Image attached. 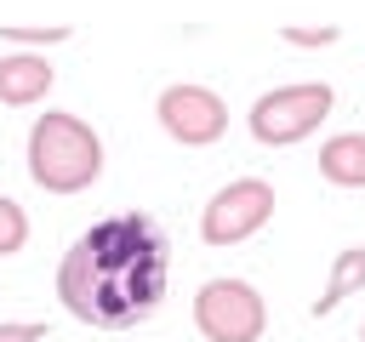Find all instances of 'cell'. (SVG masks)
<instances>
[{"instance_id":"1","label":"cell","mask_w":365,"mask_h":342,"mask_svg":"<svg viewBox=\"0 0 365 342\" xmlns=\"http://www.w3.org/2000/svg\"><path fill=\"white\" fill-rule=\"evenodd\" d=\"M165 234L154 217L143 211H120L91 222L57 268V296L80 325H103V331H131L137 319H148L165 296Z\"/></svg>"},{"instance_id":"2","label":"cell","mask_w":365,"mask_h":342,"mask_svg":"<svg viewBox=\"0 0 365 342\" xmlns=\"http://www.w3.org/2000/svg\"><path fill=\"white\" fill-rule=\"evenodd\" d=\"M23 160H29L34 188L68 200V194H86V188L103 177V137L91 131V120H80V114H68V108H46V114H34V125H29Z\"/></svg>"},{"instance_id":"3","label":"cell","mask_w":365,"mask_h":342,"mask_svg":"<svg viewBox=\"0 0 365 342\" xmlns=\"http://www.w3.org/2000/svg\"><path fill=\"white\" fill-rule=\"evenodd\" d=\"M331 103H336V91H331L325 80L274 86V91H262V97L251 103L245 125H251V137H257L262 148H291V142L314 137V131L331 120Z\"/></svg>"},{"instance_id":"4","label":"cell","mask_w":365,"mask_h":342,"mask_svg":"<svg viewBox=\"0 0 365 342\" xmlns=\"http://www.w3.org/2000/svg\"><path fill=\"white\" fill-rule=\"evenodd\" d=\"M194 331L205 342H262L268 331V302L251 279L217 274L194 291Z\"/></svg>"},{"instance_id":"5","label":"cell","mask_w":365,"mask_h":342,"mask_svg":"<svg viewBox=\"0 0 365 342\" xmlns=\"http://www.w3.org/2000/svg\"><path fill=\"white\" fill-rule=\"evenodd\" d=\"M274 182L268 177H234V182H222L205 205H200V239L205 245H245L251 234H262L268 228V217H274Z\"/></svg>"},{"instance_id":"6","label":"cell","mask_w":365,"mask_h":342,"mask_svg":"<svg viewBox=\"0 0 365 342\" xmlns=\"http://www.w3.org/2000/svg\"><path fill=\"white\" fill-rule=\"evenodd\" d=\"M154 120H160V131H165L171 142H182V148H211V142H222V131H228V103H222L211 86L177 80V86H165V91L154 97Z\"/></svg>"},{"instance_id":"7","label":"cell","mask_w":365,"mask_h":342,"mask_svg":"<svg viewBox=\"0 0 365 342\" xmlns=\"http://www.w3.org/2000/svg\"><path fill=\"white\" fill-rule=\"evenodd\" d=\"M57 86V68L46 63V51H0V103L6 108H34L46 103Z\"/></svg>"},{"instance_id":"8","label":"cell","mask_w":365,"mask_h":342,"mask_svg":"<svg viewBox=\"0 0 365 342\" xmlns=\"http://www.w3.org/2000/svg\"><path fill=\"white\" fill-rule=\"evenodd\" d=\"M319 177L331 188H365V131H336L319 142Z\"/></svg>"},{"instance_id":"9","label":"cell","mask_w":365,"mask_h":342,"mask_svg":"<svg viewBox=\"0 0 365 342\" xmlns=\"http://www.w3.org/2000/svg\"><path fill=\"white\" fill-rule=\"evenodd\" d=\"M365 291V245H342L336 262H331V279H325V296H314V314H331L342 308L348 296Z\"/></svg>"},{"instance_id":"10","label":"cell","mask_w":365,"mask_h":342,"mask_svg":"<svg viewBox=\"0 0 365 342\" xmlns=\"http://www.w3.org/2000/svg\"><path fill=\"white\" fill-rule=\"evenodd\" d=\"M0 40L17 46V51H46V46L74 40V28L68 23H0Z\"/></svg>"},{"instance_id":"11","label":"cell","mask_w":365,"mask_h":342,"mask_svg":"<svg viewBox=\"0 0 365 342\" xmlns=\"http://www.w3.org/2000/svg\"><path fill=\"white\" fill-rule=\"evenodd\" d=\"M29 245V211L0 194V256H17Z\"/></svg>"},{"instance_id":"12","label":"cell","mask_w":365,"mask_h":342,"mask_svg":"<svg viewBox=\"0 0 365 342\" xmlns=\"http://www.w3.org/2000/svg\"><path fill=\"white\" fill-rule=\"evenodd\" d=\"M279 40H285V46H308V51H319V46H336L342 28H336V23H285Z\"/></svg>"},{"instance_id":"13","label":"cell","mask_w":365,"mask_h":342,"mask_svg":"<svg viewBox=\"0 0 365 342\" xmlns=\"http://www.w3.org/2000/svg\"><path fill=\"white\" fill-rule=\"evenodd\" d=\"M0 342H46V319H0Z\"/></svg>"},{"instance_id":"14","label":"cell","mask_w":365,"mask_h":342,"mask_svg":"<svg viewBox=\"0 0 365 342\" xmlns=\"http://www.w3.org/2000/svg\"><path fill=\"white\" fill-rule=\"evenodd\" d=\"M359 342H365V325H359Z\"/></svg>"}]
</instances>
